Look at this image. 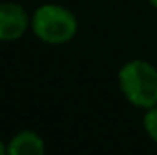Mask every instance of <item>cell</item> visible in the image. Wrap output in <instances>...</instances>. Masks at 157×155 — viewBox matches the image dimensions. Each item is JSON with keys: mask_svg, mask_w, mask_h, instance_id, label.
Masks as SVG:
<instances>
[{"mask_svg": "<svg viewBox=\"0 0 157 155\" xmlns=\"http://www.w3.org/2000/svg\"><path fill=\"white\" fill-rule=\"evenodd\" d=\"M119 84L124 97L139 108L157 106V70L146 60H132L119 71Z\"/></svg>", "mask_w": 157, "mask_h": 155, "instance_id": "6da1fadb", "label": "cell"}, {"mask_svg": "<svg viewBox=\"0 0 157 155\" xmlns=\"http://www.w3.org/2000/svg\"><path fill=\"white\" fill-rule=\"evenodd\" d=\"M33 31L42 42L64 44L75 37L77 18L70 9L62 6L46 4L33 15Z\"/></svg>", "mask_w": 157, "mask_h": 155, "instance_id": "7a4b0ae2", "label": "cell"}, {"mask_svg": "<svg viewBox=\"0 0 157 155\" xmlns=\"http://www.w3.org/2000/svg\"><path fill=\"white\" fill-rule=\"evenodd\" d=\"M28 28V15L22 6L13 2L0 4V40L11 42L24 35Z\"/></svg>", "mask_w": 157, "mask_h": 155, "instance_id": "3957f363", "label": "cell"}, {"mask_svg": "<svg viewBox=\"0 0 157 155\" xmlns=\"http://www.w3.org/2000/svg\"><path fill=\"white\" fill-rule=\"evenodd\" d=\"M7 153L11 155H42L44 141L33 131H22L15 135L7 146Z\"/></svg>", "mask_w": 157, "mask_h": 155, "instance_id": "277c9868", "label": "cell"}, {"mask_svg": "<svg viewBox=\"0 0 157 155\" xmlns=\"http://www.w3.org/2000/svg\"><path fill=\"white\" fill-rule=\"evenodd\" d=\"M143 122H144V130H146V133H148V135L157 142V106L150 108V110L146 112V115H144V119H143Z\"/></svg>", "mask_w": 157, "mask_h": 155, "instance_id": "5b68a950", "label": "cell"}, {"mask_svg": "<svg viewBox=\"0 0 157 155\" xmlns=\"http://www.w3.org/2000/svg\"><path fill=\"white\" fill-rule=\"evenodd\" d=\"M6 153V146L2 144V141H0V155H4Z\"/></svg>", "mask_w": 157, "mask_h": 155, "instance_id": "8992f818", "label": "cell"}, {"mask_svg": "<svg viewBox=\"0 0 157 155\" xmlns=\"http://www.w3.org/2000/svg\"><path fill=\"white\" fill-rule=\"evenodd\" d=\"M150 4H152L154 7H157V0H150Z\"/></svg>", "mask_w": 157, "mask_h": 155, "instance_id": "52a82bcc", "label": "cell"}]
</instances>
